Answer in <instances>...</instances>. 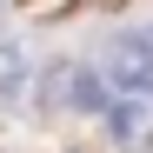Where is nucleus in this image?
<instances>
[{
	"instance_id": "obj_1",
	"label": "nucleus",
	"mask_w": 153,
	"mask_h": 153,
	"mask_svg": "<svg viewBox=\"0 0 153 153\" xmlns=\"http://www.w3.org/2000/svg\"><path fill=\"white\" fill-rule=\"evenodd\" d=\"M107 73H113L120 87H153V27L120 33L113 53H107Z\"/></svg>"
}]
</instances>
